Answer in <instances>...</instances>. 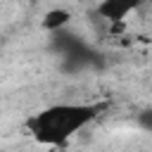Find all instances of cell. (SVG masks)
Wrapping results in <instances>:
<instances>
[{
    "label": "cell",
    "mask_w": 152,
    "mask_h": 152,
    "mask_svg": "<svg viewBox=\"0 0 152 152\" xmlns=\"http://www.w3.org/2000/svg\"><path fill=\"white\" fill-rule=\"evenodd\" d=\"M100 112V104H52L26 119L28 133L43 145H66Z\"/></svg>",
    "instance_id": "obj_1"
},
{
    "label": "cell",
    "mask_w": 152,
    "mask_h": 152,
    "mask_svg": "<svg viewBox=\"0 0 152 152\" xmlns=\"http://www.w3.org/2000/svg\"><path fill=\"white\" fill-rule=\"evenodd\" d=\"M145 0H100L95 7V14L102 17L109 24H119L126 21L131 12H135Z\"/></svg>",
    "instance_id": "obj_2"
},
{
    "label": "cell",
    "mask_w": 152,
    "mask_h": 152,
    "mask_svg": "<svg viewBox=\"0 0 152 152\" xmlns=\"http://www.w3.org/2000/svg\"><path fill=\"white\" fill-rule=\"evenodd\" d=\"M69 21H71V12H69V10H64V7H55V10H50V12H45V14H43L40 26H43L45 31L55 33V31H59V28H66V26H69Z\"/></svg>",
    "instance_id": "obj_3"
},
{
    "label": "cell",
    "mask_w": 152,
    "mask_h": 152,
    "mask_svg": "<svg viewBox=\"0 0 152 152\" xmlns=\"http://www.w3.org/2000/svg\"><path fill=\"white\" fill-rule=\"evenodd\" d=\"M138 126L147 133H152V109H142L138 114Z\"/></svg>",
    "instance_id": "obj_4"
}]
</instances>
